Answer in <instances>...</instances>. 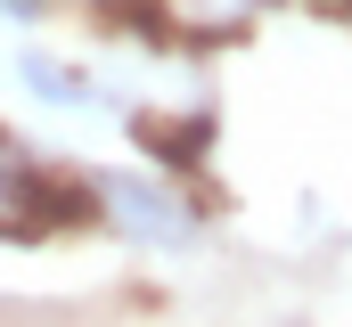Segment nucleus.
Here are the masks:
<instances>
[{"label":"nucleus","instance_id":"7ed1b4c3","mask_svg":"<svg viewBox=\"0 0 352 327\" xmlns=\"http://www.w3.org/2000/svg\"><path fill=\"white\" fill-rule=\"evenodd\" d=\"M131 131H140V148L156 164H173V172H197V156L213 148V115H188V123H156V115H131Z\"/></svg>","mask_w":352,"mask_h":327},{"label":"nucleus","instance_id":"20e7f679","mask_svg":"<svg viewBox=\"0 0 352 327\" xmlns=\"http://www.w3.org/2000/svg\"><path fill=\"white\" fill-rule=\"evenodd\" d=\"M41 164H33V148L0 123V229H8V213H16V196H25V180H33Z\"/></svg>","mask_w":352,"mask_h":327},{"label":"nucleus","instance_id":"f03ea898","mask_svg":"<svg viewBox=\"0 0 352 327\" xmlns=\"http://www.w3.org/2000/svg\"><path fill=\"white\" fill-rule=\"evenodd\" d=\"M16 82H25L33 98H50V106H107V90H98V74H82V66H66L58 49H16Z\"/></svg>","mask_w":352,"mask_h":327},{"label":"nucleus","instance_id":"f257e3e1","mask_svg":"<svg viewBox=\"0 0 352 327\" xmlns=\"http://www.w3.org/2000/svg\"><path fill=\"white\" fill-rule=\"evenodd\" d=\"M90 196H98V229H123L131 245H156V253H197L205 238V213L180 196L173 180L156 172H90Z\"/></svg>","mask_w":352,"mask_h":327}]
</instances>
